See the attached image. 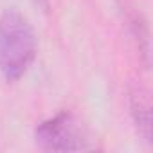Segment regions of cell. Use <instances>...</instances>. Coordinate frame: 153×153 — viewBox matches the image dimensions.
Instances as JSON below:
<instances>
[{
    "label": "cell",
    "mask_w": 153,
    "mask_h": 153,
    "mask_svg": "<svg viewBox=\"0 0 153 153\" xmlns=\"http://www.w3.org/2000/svg\"><path fill=\"white\" fill-rule=\"evenodd\" d=\"M36 34L29 20L16 9L0 16V74L9 83L18 81L36 56Z\"/></svg>",
    "instance_id": "cell-1"
},
{
    "label": "cell",
    "mask_w": 153,
    "mask_h": 153,
    "mask_svg": "<svg viewBox=\"0 0 153 153\" xmlns=\"http://www.w3.org/2000/svg\"><path fill=\"white\" fill-rule=\"evenodd\" d=\"M34 142L43 151H87L94 148L88 130L70 112H59L34 128Z\"/></svg>",
    "instance_id": "cell-2"
},
{
    "label": "cell",
    "mask_w": 153,
    "mask_h": 153,
    "mask_svg": "<svg viewBox=\"0 0 153 153\" xmlns=\"http://www.w3.org/2000/svg\"><path fill=\"white\" fill-rule=\"evenodd\" d=\"M130 114L139 135L146 142H151V105L148 94L140 87H133L130 92Z\"/></svg>",
    "instance_id": "cell-3"
}]
</instances>
